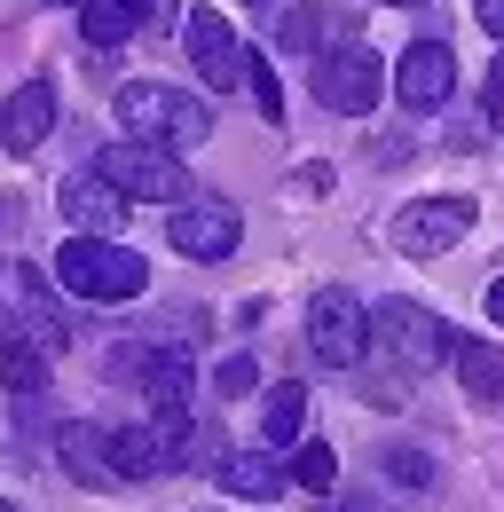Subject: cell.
<instances>
[{"mask_svg":"<svg viewBox=\"0 0 504 512\" xmlns=\"http://www.w3.org/2000/svg\"><path fill=\"white\" fill-rule=\"evenodd\" d=\"M48 276L71 300H142L150 292V260L134 245H119V237H95V229H71L63 253L48 260Z\"/></svg>","mask_w":504,"mask_h":512,"instance_id":"cell-1","label":"cell"},{"mask_svg":"<svg viewBox=\"0 0 504 512\" xmlns=\"http://www.w3.org/2000/svg\"><path fill=\"white\" fill-rule=\"evenodd\" d=\"M111 111L134 142H158V150H197L213 134V103H197L189 87H158V79H126Z\"/></svg>","mask_w":504,"mask_h":512,"instance_id":"cell-2","label":"cell"},{"mask_svg":"<svg viewBox=\"0 0 504 512\" xmlns=\"http://www.w3.org/2000/svg\"><path fill=\"white\" fill-rule=\"evenodd\" d=\"M371 347L402 371V379H418V371H434L441 355L457 347V331H449L434 308H418V300H378L371 308Z\"/></svg>","mask_w":504,"mask_h":512,"instance_id":"cell-3","label":"cell"},{"mask_svg":"<svg viewBox=\"0 0 504 512\" xmlns=\"http://www.w3.org/2000/svg\"><path fill=\"white\" fill-rule=\"evenodd\" d=\"M111 457H119L126 481L182 473V465H197V418H189V410H150L142 426H119V434H111Z\"/></svg>","mask_w":504,"mask_h":512,"instance_id":"cell-4","label":"cell"},{"mask_svg":"<svg viewBox=\"0 0 504 512\" xmlns=\"http://www.w3.org/2000/svg\"><path fill=\"white\" fill-rule=\"evenodd\" d=\"M363 347H371V308H363L347 284H323L308 300V355L323 371H355Z\"/></svg>","mask_w":504,"mask_h":512,"instance_id":"cell-5","label":"cell"},{"mask_svg":"<svg viewBox=\"0 0 504 512\" xmlns=\"http://www.w3.org/2000/svg\"><path fill=\"white\" fill-rule=\"evenodd\" d=\"M95 166H103L134 205H182V197H197V190H189V174H182V158L158 150V142H134V134H119Z\"/></svg>","mask_w":504,"mask_h":512,"instance_id":"cell-6","label":"cell"},{"mask_svg":"<svg viewBox=\"0 0 504 512\" xmlns=\"http://www.w3.org/2000/svg\"><path fill=\"white\" fill-rule=\"evenodd\" d=\"M378 87H386V71H378V56H371V48H355V40H339L331 56H315V103L339 111V119L378 111Z\"/></svg>","mask_w":504,"mask_h":512,"instance_id":"cell-7","label":"cell"},{"mask_svg":"<svg viewBox=\"0 0 504 512\" xmlns=\"http://www.w3.org/2000/svg\"><path fill=\"white\" fill-rule=\"evenodd\" d=\"M465 229H473V197H410L394 213V253L441 260L449 245H465Z\"/></svg>","mask_w":504,"mask_h":512,"instance_id":"cell-8","label":"cell"},{"mask_svg":"<svg viewBox=\"0 0 504 512\" xmlns=\"http://www.w3.org/2000/svg\"><path fill=\"white\" fill-rule=\"evenodd\" d=\"M166 237L189 260H229L237 237H245V213L229 197H182V205H166Z\"/></svg>","mask_w":504,"mask_h":512,"instance_id":"cell-9","label":"cell"},{"mask_svg":"<svg viewBox=\"0 0 504 512\" xmlns=\"http://www.w3.org/2000/svg\"><path fill=\"white\" fill-rule=\"evenodd\" d=\"M111 379H134L150 394V410H189L197 363H189V347H111Z\"/></svg>","mask_w":504,"mask_h":512,"instance_id":"cell-10","label":"cell"},{"mask_svg":"<svg viewBox=\"0 0 504 512\" xmlns=\"http://www.w3.org/2000/svg\"><path fill=\"white\" fill-rule=\"evenodd\" d=\"M182 48H189V64H197V79H205L213 95L245 87V48H237V32H229L221 8H189L182 16Z\"/></svg>","mask_w":504,"mask_h":512,"instance_id":"cell-11","label":"cell"},{"mask_svg":"<svg viewBox=\"0 0 504 512\" xmlns=\"http://www.w3.org/2000/svg\"><path fill=\"white\" fill-rule=\"evenodd\" d=\"M56 205H63V221H71V229H95V237H126V205H134V197H126L119 182L103 174V166H79V174H71V182L56 190Z\"/></svg>","mask_w":504,"mask_h":512,"instance_id":"cell-12","label":"cell"},{"mask_svg":"<svg viewBox=\"0 0 504 512\" xmlns=\"http://www.w3.org/2000/svg\"><path fill=\"white\" fill-rule=\"evenodd\" d=\"M449 87H457V56H449V40H410L402 64H394V95H402V111H441Z\"/></svg>","mask_w":504,"mask_h":512,"instance_id":"cell-13","label":"cell"},{"mask_svg":"<svg viewBox=\"0 0 504 512\" xmlns=\"http://www.w3.org/2000/svg\"><path fill=\"white\" fill-rule=\"evenodd\" d=\"M150 24H174V8H166V0H79L87 48H119L134 32H150Z\"/></svg>","mask_w":504,"mask_h":512,"instance_id":"cell-14","label":"cell"},{"mask_svg":"<svg viewBox=\"0 0 504 512\" xmlns=\"http://www.w3.org/2000/svg\"><path fill=\"white\" fill-rule=\"evenodd\" d=\"M56 457H63V473H71V481H87V489L126 481L119 457H111V434H103V426H87V418H71V426L56 434Z\"/></svg>","mask_w":504,"mask_h":512,"instance_id":"cell-15","label":"cell"},{"mask_svg":"<svg viewBox=\"0 0 504 512\" xmlns=\"http://www.w3.org/2000/svg\"><path fill=\"white\" fill-rule=\"evenodd\" d=\"M48 127H56V87L48 79H24L16 95H8V111H0V134H8V150H40L48 142Z\"/></svg>","mask_w":504,"mask_h":512,"instance_id":"cell-16","label":"cell"},{"mask_svg":"<svg viewBox=\"0 0 504 512\" xmlns=\"http://www.w3.org/2000/svg\"><path fill=\"white\" fill-rule=\"evenodd\" d=\"M213 481H221L237 505H276V497H284V465H276L268 449H229V457L213 465Z\"/></svg>","mask_w":504,"mask_h":512,"instance_id":"cell-17","label":"cell"},{"mask_svg":"<svg viewBox=\"0 0 504 512\" xmlns=\"http://www.w3.org/2000/svg\"><path fill=\"white\" fill-rule=\"evenodd\" d=\"M48 347L40 339H16V331H0V386L16 394V402H40V386H48Z\"/></svg>","mask_w":504,"mask_h":512,"instance_id":"cell-18","label":"cell"},{"mask_svg":"<svg viewBox=\"0 0 504 512\" xmlns=\"http://www.w3.org/2000/svg\"><path fill=\"white\" fill-rule=\"evenodd\" d=\"M0 331H16V339H40L48 355H63V347H71V323L56 316V300H48L40 284H24V292H16V316L0 323Z\"/></svg>","mask_w":504,"mask_h":512,"instance_id":"cell-19","label":"cell"},{"mask_svg":"<svg viewBox=\"0 0 504 512\" xmlns=\"http://www.w3.org/2000/svg\"><path fill=\"white\" fill-rule=\"evenodd\" d=\"M449 363H457V379H465L473 402H504V347H489V339H457Z\"/></svg>","mask_w":504,"mask_h":512,"instance_id":"cell-20","label":"cell"},{"mask_svg":"<svg viewBox=\"0 0 504 512\" xmlns=\"http://www.w3.org/2000/svg\"><path fill=\"white\" fill-rule=\"evenodd\" d=\"M300 426H308V386H268V402H260V442L268 449H292V442H308V434H300Z\"/></svg>","mask_w":504,"mask_h":512,"instance_id":"cell-21","label":"cell"},{"mask_svg":"<svg viewBox=\"0 0 504 512\" xmlns=\"http://www.w3.org/2000/svg\"><path fill=\"white\" fill-rule=\"evenodd\" d=\"M331 40H339V16L331 8H292L284 16V48L292 56H331Z\"/></svg>","mask_w":504,"mask_h":512,"instance_id":"cell-22","label":"cell"},{"mask_svg":"<svg viewBox=\"0 0 504 512\" xmlns=\"http://www.w3.org/2000/svg\"><path fill=\"white\" fill-rule=\"evenodd\" d=\"M292 481H300L308 497H331V489H339V449L331 442H292Z\"/></svg>","mask_w":504,"mask_h":512,"instance_id":"cell-23","label":"cell"},{"mask_svg":"<svg viewBox=\"0 0 504 512\" xmlns=\"http://www.w3.org/2000/svg\"><path fill=\"white\" fill-rule=\"evenodd\" d=\"M245 87H252V103H260V119H284V87H276V71L260 64V56H245Z\"/></svg>","mask_w":504,"mask_h":512,"instance_id":"cell-24","label":"cell"},{"mask_svg":"<svg viewBox=\"0 0 504 512\" xmlns=\"http://www.w3.org/2000/svg\"><path fill=\"white\" fill-rule=\"evenodd\" d=\"M386 473L410 481V489H426V481H434V457H426V449H386Z\"/></svg>","mask_w":504,"mask_h":512,"instance_id":"cell-25","label":"cell"},{"mask_svg":"<svg viewBox=\"0 0 504 512\" xmlns=\"http://www.w3.org/2000/svg\"><path fill=\"white\" fill-rule=\"evenodd\" d=\"M252 379H260V363H252V355H229V363L213 371V386H221L229 402H237V394H252Z\"/></svg>","mask_w":504,"mask_h":512,"instance_id":"cell-26","label":"cell"},{"mask_svg":"<svg viewBox=\"0 0 504 512\" xmlns=\"http://www.w3.org/2000/svg\"><path fill=\"white\" fill-rule=\"evenodd\" d=\"M323 512H386L378 497H355V489H331V497H315Z\"/></svg>","mask_w":504,"mask_h":512,"instance_id":"cell-27","label":"cell"},{"mask_svg":"<svg viewBox=\"0 0 504 512\" xmlns=\"http://www.w3.org/2000/svg\"><path fill=\"white\" fill-rule=\"evenodd\" d=\"M292 190H308V197H323V190H331V166H300V174H292Z\"/></svg>","mask_w":504,"mask_h":512,"instance_id":"cell-28","label":"cell"},{"mask_svg":"<svg viewBox=\"0 0 504 512\" xmlns=\"http://www.w3.org/2000/svg\"><path fill=\"white\" fill-rule=\"evenodd\" d=\"M489 111H497V127H504V48H497V64H489Z\"/></svg>","mask_w":504,"mask_h":512,"instance_id":"cell-29","label":"cell"},{"mask_svg":"<svg viewBox=\"0 0 504 512\" xmlns=\"http://www.w3.org/2000/svg\"><path fill=\"white\" fill-rule=\"evenodd\" d=\"M481 316H489V323H497V331H504V276H497V284H489V300H481Z\"/></svg>","mask_w":504,"mask_h":512,"instance_id":"cell-30","label":"cell"},{"mask_svg":"<svg viewBox=\"0 0 504 512\" xmlns=\"http://www.w3.org/2000/svg\"><path fill=\"white\" fill-rule=\"evenodd\" d=\"M481 24L497 32V48H504V0H481Z\"/></svg>","mask_w":504,"mask_h":512,"instance_id":"cell-31","label":"cell"},{"mask_svg":"<svg viewBox=\"0 0 504 512\" xmlns=\"http://www.w3.org/2000/svg\"><path fill=\"white\" fill-rule=\"evenodd\" d=\"M386 8H426V0H386Z\"/></svg>","mask_w":504,"mask_h":512,"instance_id":"cell-32","label":"cell"},{"mask_svg":"<svg viewBox=\"0 0 504 512\" xmlns=\"http://www.w3.org/2000/svg\"><path fill=\"white\" fill-rule=\"evenodd\" d=\"M48 8H63V0H48ZM71 8H79V0H71Z\"/></svg>","mask_w":504,"mask_h":512,"instance_id":"cell-33","label":"cell"},{"mask_svg":"<svg viewBox=\"0 0 504 512\" xmlns=\"http://www.w3.org/2000/svg\"><path fill=\"white\" fill-rule=\"evenodd\" d=\"M252 8H268V0H252Z\"/></svg>","mask_w":504,"mask_h":512,"instance_id":"cell-34","label":"cell"},{"mask_svg":"<svg viewBox=\"0 0 504 512\" xmlns=\"http://www.w3.org/2000/svg\"><path fill=\"white\" fill-rule=\"evenodd\" d=\"M0 268H8V253H0Z\"/></svg>","mask_w":504,"mask_h":512,"instance_id":"cell-35","label":"cell"},{"mask_svg":"<svg viewBox=\"0 0 504 512\" xmlns=\"http://www.w3.org/2000/svg\"><path fill=\"white\" fill-rule=\"evenodd\" d=\"M0 512H16V505H0Z\"/></svg>","mask_w":504,"mask_h":512,"instance_id":"cell-36","label":"cell"},{"mask_svg":"<svg viewBox=\"0 0 504 512\" xmlns=\"http://www.w3.org/2000/svg\"><path fill=\"white\" fill-rule=\"evenodd\" d=\"M0 142H8V134H0Z\"/></svg>","mask_w":504,"mask_h":512,"instance_id":"cell-37","label":"cell"}]
</instances>
